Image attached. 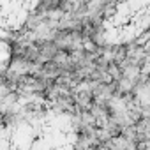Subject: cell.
<instances>
[{
  "instance_id": "cell-1",
  "label": "cell",
  "mask_w": 150,
  "mask_h": 150,
  "mask_svg": "<svg viewBox=\"0 0 150 150\" xmlns=\"http://www.w3.org/2000/svg\"><path fill=\"white\" fill-rule=\"evenodd\" d=\"M78 141L72 118L58 111L28 113L6 120L0 131V150L69 148Z\"/></svg>"
},
{
  "instance_id": "cell-4",
  "label": "cell",
  "mask_w": 150,
  "mask_h": 150,
  "mask_svg": "<svg viewBox=\"0 0 150 150\" xmlns=\"http://www.w3.org/2000/svg\"><path fill=\"white\" fill-rule=\"evenodd\" d=\"M146 94H148V99H150V74H148V80H146Z\"/></svg>"
},
{
  "instance_id": "cell-3",
  "label": "cell",
  "mask_w": 150,
  "mask_h": 150,
  "mask_svg": "<svg viewBox=\"0 0 150 150\" xmlns=\"http://www.w3.org/2000/svg\"><path fill=\"white\" fill-rule=\"evenodd\" d=\"M41 0H0V25L2 32L20 30L32 13L37 9Z\"/></svg>"
},
{
  "instance_id": "cell-2",
  "label": "cell",
  "mask_w": 150,
  "mask_h": 150,
  "mask_svg": "<svg viewBox=\"0 0 150 150\" xmlns=\"http://www.w3.org/2000/svg\"><path fill=\"white\" fill-rule=\"evenodd\" d=\"M150 28V0H117L104 13L99 25V39L110 46L136 41Z\"/></svg>"
}]
</instances>
